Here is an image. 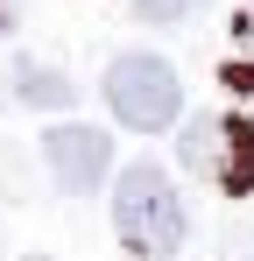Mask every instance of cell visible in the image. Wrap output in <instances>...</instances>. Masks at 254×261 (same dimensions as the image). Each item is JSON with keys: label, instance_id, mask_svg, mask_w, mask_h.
Instances as JSON below:
<instances>
[{"label": "cell", "instance_id": "obj_1", "mask_svg": "<svg viewBox=\"0 0 254 261\" xmlns=\"http://www.w3.org/2000/svg\"><path fill=\"white\" fill-rule=\"evenodd\" d=\"M113 233H120L127 254H141V261H163V254L184 247L191 219H184V198H176L163 163H134V170L113 176Z\"/></svg>", "mask_w": 254, "mask_h": 261}, {"label": "cell", "instance_id": "obj_2", "mask_svg": "<svg viewBox=\"0 0 254 261\" xmlns=\"http://www.w3.org/2000/svg\"><path fill=\"white\" fill-rule=\"evenodd\" d=\"M106 113L134 134H163L184 120V78L156 49H127L106 64Z\"/></svg>", "mask_w": 254, "mask_h": 261}, {"label": "cell", "instance_id": "obj_3", "mask_svg": "<svg viewBox=\"0 0 254 261\" xmlns=\"http://www.w3.org/2000/svg\"><path fill=\"white\" fill-rule=\"evenodd\" d=\"M176 163L191 176H212L226 198L254 191V120L247 113H191V127L176 134Z\"/></svg>", "mask_w": 254, "mask_h": 261}, {"label": "cell", "instance_id": "obj_4", "mask_svg": "<svg viewBox=\"0 0 254 261\" xmlns=\"http://www.w3.org/2000/svg\"><path fill=\"white\" fill-rule=\"evenodd\" d=\"M42 163L57 176V191L85 198V191H99V184L113 176V141L99 127H85V120H64V127L42 134Z\"/></svg>", "mask_w": 254, "mask_h": 261}, {"label": "cell", "instance_id": "obj_5", "mask_svg": "<svg viewBox=\"0 0 254 261\" xmlns=\"http://www.w3.org/2000/svg\"><path fill=\"white\" fill-rule=\"evenodd\" d=\"M14 99L36 106V113H71V106H78V85H71L64 71L36 64V57H21V64H14Z\"/></svg>", "mask_w": 254, "mask_h": 261}, {"label": "cell", "instance_id": "obj_6", "mask_svg": "<svg viewBox=\"0 0 254 261\" xmlns=\"http://www.w3.org/2000/svg\"><path fill=\"white\" fill-rule=\"evenodd\" d=\"M205 0H134V14L141 21H156V29H169V21H191Z\"/></svg>", "mask_w": 254, "mask_h": 261}, {"label": "cell", "instance_id": "obj_7", "mask_svg": "<svg viewBox=\"0 0 254 261\" xmlns=\"http://www.w3.org/2000/svg\"><path fill=\"white\" fill-rule=\"evenodd\" d=\"M226 85H233V92H254V57H233V64H226Z\"/></svg>", "mask_w": 254, "mask_h": 261}, {"label": "cell", "instance_id": "obj_8", "mask_svg": "<svg viewBox=\"0 0 254 261\" xmlns=\"http://www.w3.org/2000/svg\"><path fill=\"white\" fill-rule=\"evenodd\" d=\"M233 43H240V57H254V7L233 14Z\"/></svg>", "mask_w": 254, "mask_h": 261}, {"label": "cell", "instance_id": "obj_9", "mask_svg": "<svg viewBox=\"0 0 254 261\" xmlns=\"http://www.w3.org/2000/svg\"><path fill=\"white\" fill-rule=\"evenodd\" d=\"M0 106H7V78H0Z\"/></svg>", "mask_w": 254, "mask_h": 261}, {"label": "cell", "instance_id": "obj_10", "mask_svg": "<svg viewBox=\"0 0 254 261\" xmlns=\"http://www.w3.org/2000/svg\"><path fill=\"white\" fill-rule=\"evenodd\" d=\"M21 261H49V254H21Z\"/></svg>", "mask_w": 254, "mask_h": 261}]
</instances>
